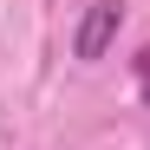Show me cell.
I'll list each match as a JSON object with an SVG mask.
<instances>
[{
  "instance_id": "cell-2",
  "label": "cell",
  "mask_w": 150,
  "mask_h": 150,
  "mask_svg": "<svg viewBox=\"0 0 150 150\" xmlns=\"http://www.w3.org/2000/svg\"><path fill=\"white\" fill-rule=\"evenodd\" d=\"M131 72H137V98L150 105V39L137 46V59H131Z\"/></svg>"
},
{
  "instance_id": "cell-1",
  "label": "cell",
  "mask_w": 150,
  "mask_h": 150,
  "mask_svg": "<svg viewBox=\"0 0 150 150\" xmlns=\"http://www.w3.org/2000/svg\"><path fill=\"white\" fill-rule=\"evenodd\" d=\"M117 26H124V0H91L85 7V20H79V33H72V59H105L111 52V39H117Z\"/></svg>"
}]
</instances>
